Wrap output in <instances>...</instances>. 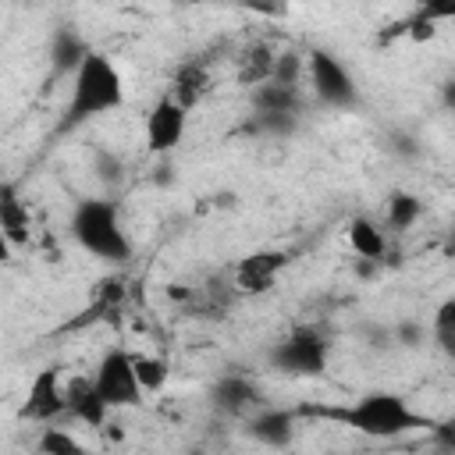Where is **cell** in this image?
Wrapping results in <instances>:
<instances>
[{"mask_svg": "<svg viewBox=\"0 0 455 455\" xmlns=\"http://www.w3.org/2000/svg\"><path fill=\"white\" fill-rule=\"evenodd\" d=\"M302 419H327L338 427H348L355 434L387 441V437H402L412 430H441V423L434 416L416 412L402 395L395 391H370L359 395L348 405H323V402H302L299 405Z\"/></svg>", "mask_w": 455, "mask_h": 455, "instance_id": "1", "label": "cell"}, {"mask_svg": "<svg viewBox=\"0 0 455 455\" xmlns=\"http://www.w3.org/2000/svg\"><path fill=\"white\" fill-rule=\"evenodd\" d=\"M121 107H124V78L110 57L92 50L78 64V71L71 75V92H68L57 135H68V132H75V128H82L103 114L121 110Z\"/></svg>", "mask_w": 455, "mask_h": 455, "instance_id": "2", "label": "cell"}, {"mask_svg": "<svg viewBox=\"0 0 455 455\" xmlns=\"http://www.w3.org/2000/svg\"><path fill=\"white\" fill-rule=\"evenodd\" d=\"M71 238L78 249H85L89 256H96L100 263H128L132 259V238L121 224V210L114 199L103 196H85L75 203L71 210Z\"/></svg>", "mask_w": 455, "mask_h": 455, "instance_id": "3", "label": "cell"}, {"mask_svg": "<svg viewBox=\"0 0 455 455\" xmlns=\"http://www.w3.org/2000/svg\"><path fill=\"white\" fill-rule=\"evenodd\" d=\"M267 363L284 377H323L331 363V334L316 323H302L270 345Z\"/></svg>", "mask_w": 455, "mask_h": 455, "instance_id": "4", "label": "cell"}, {"mask_svg": "<svg viewBox=\"0 0 455 455\" xmlns=\"http://www.w3.org/2000/svg\"><path fill=\"white\" fill-rule=\"evenodd\" d=\"M306 78H309L320 107H331V110H355L359 107V85H355L352 71L331 50L313 46L306 53Z\"/></svg>", "mask_w": 455, "mask_h": 455, "instance_id": "5", "label": "cell"}, {"mask_svg": "<svg viewBox=\"0 0 455 455\" xmlns=\"http://www.w3.org/2000/svg\"><path fill=\"white\" fill-rule=\"evenodd\" d=\"M96 387L100 395L107 398V405L117 412V409H135L142 405V384H139V373H135V355L124 352V348H107L100 366H96Z\"/></svg>", "mask_w": 455, "mask_h": 455, "instance_id": "6", "label": "cell"}, {"mask_svg": "<svg viewBox=\"0 0 455 455\" xmlns=\"http://www.w3.org/2000/svg\"><path fill=\"white\" fill-rule=\"evenodd\" d=\"M185 128H188V107L178 103L171 92L160 96V100L149 107L146 124H142V132H146V149H149L153 156H171V153L181 146Z\"/></svg>", "mask_w": 455, "mask_h": 455, "instance_id": "7", "label": "cell"}, {"mask_svg": "<svg viewBox=\"0 0 455 455\" xmlns=\"http://www.w3.org/2000/svg\"><path fill=\"white\" fill-rule=\"evenodd\" d=\"M291 249H256L249 256H242L231 267V281L238 288V295H267L277 284V274L291 263Z\"/></svg>", "mask_w": 455, "mask_h": 455, "instance_id": "8", "label": "cell"}, {"mask_svg": "<svg viewBox=\"0 0 455 455\" xmlns=\"http://www.w3.org/2000/svg\"><path fill=\"white\" fill-rule=\"evenodd\" d=\"M18 416L21 419H32V423H53V419L68 416V384L60 380V370L57 366H43L32 377Z\"/></svg>", "mask_w": 455, "mask_h": 455, "instance_id": "9", "label": "cell"}, {"mask_svg": "<svg viewBox=\"0 0 455 455\" xmlns=\"http://www.w3.org/2000/svg\"><path fill=\"white\" fill-rule=\"evenodd\" d=\"M206 398H210V409L217 416H224V419H245L249 412H256L263 405L259 384L252 377H245V373H220L210 384Z\"/></svg>", "mask_w": 455, "mask_h": 455, "instance_id": "10", "label": "cell"}, {"mask_svg": "<svg viewBox=\"0 0 455 455\" xmlns=\"http://www.w3.org/2000/svg\"><path fill=\"white\" fill-rule=\"evenodd\" d=\"M299 409H277V405H259L256 412L245 416V437L267 448H291L299 434Z\"/></svg>", "mask_w": 455, "mask_h": 455, "instance_id": "11", "label": "cell"}, {"mask_svg": "<svg viewBox=\"0 0 455 455\" xmlns=\"http://www.w3.org/2000/svg\"><path fill=\"white\" fill-rule=\"evenodd\" d=\"M110 405L96 387V377H71L68 380V416L85 423L89 430H103L110 419Z\"/></svg>", "mask_w": 455, "mask_h": 455, "instance_id": "12", "label": "cell"}, {"mask_svg": "<svg viewBox=\"0 0 455 455\" xmlns=\"http://www.w3.org/2000/svg\"><path fill=\"white\" fill-rule=\"evenodd\" d=\"M0 235L11 249H25L32 238V217H28V203L18 196L14 181L0 185Z\"/></svg>", "mask_w": 455, "mask_h": 455, "instance_id": "13", "label": "cell"}, {"mask_svg": "<svg viewBox=\"0 0 455 455\" xmlns=\"http://www.w3.org/2000/svg\"><path fill=\"white\" fill-rule=\"evenodd\" d=\"M89 43L82 39V32L75 25H60L53 36H50V68L57 75H75L78 64L89 57Z\"/></svg>", "mask_w": 455, "mask_h": 455, "instance_id": "14", "label": "cell"}, {"mask_svg": "<svg viewBox=\"0 0 455 455\" xmlns=\"http://www.w3.org/2000/svg\"><path fill=\"white\" fill-rule=\"evenodd\" d=\"M249 107L252 110H284V114H302L306 100H302V89L299 85H284V82H259L249 89Z\"/></svg>", "mask_w": 455, "mask_h": 455, "instance_id": "15", "label": "cell"}, {"mask_svg": "<svg viewBox=\"0 0 455 455\" xmlns=\"http://www.w3.org/2000/svg\"><path fill=\"white\" fill-rule=\"evenodd\" d=\"M345 242H348L352 256H373V259L387 263V235L373 217H366V213L352 217L345 228Z\"/></svg>", "mask_w": 455, "mask_h": 455, "instance_id": "16", "label": "cell"}, {"mask_svg": "<svg viewBox=\"0 0 455 455\" xmlns=\"http://www.w3.org/2000/svg\"><path fill=\"white\" fill-rule=\"evenodd\" d=\"M206 92H210V71H206V64L203 60H181L174 68V75H171V96L192 110Z\"/></svg>", "mask_w": 455, "mask_h": 455, "instance_id": "17", "label": "cell"}, {"mask_svg": "<svg viewBox=\"0 0 455 455\" xmlns=\"http://www.w3.org/2000/svg\"><path fill=\"white\" fill-rule=\"evenodd\" d=\"M455 18V0H427V4H416V11L402 21V25H395L398 32H405V36H412L416 43H423V39H430L437 28V21H451Z\"/></svg>", "mask_w": 455, "mask_h": 455, "instance_id": "18", "label": "cell"}, {"mask_svg": "<svg viewBox=\"0 0 455 455\" xmlns=\"http://www.w3.org/2000/svg\"><path fill=\"white\" fill-rule=\"evenodd\" d=\"M302 124V114H284V110H252L245 121V132L256 139H277L288 142Z\"/></svg>", "mask_w": 455, "mask_h": 455, "instance_id": "19", "label": "cell"}, {"mask_svg": "<svg viewBox=\"0 0 455 455\" xmlns=\"http://www.w3.org/2000/svg\"><path fill=\"white\" fill-rule=\"evenodd\" d=\"M419 217H423V199H419L416 192L398 188V192L387 196V210H384V228H387V231L402 235V231H409Z\"/></svg>", "mask_w": 455, "mask_h": 455, "instance_id": "20", "label": "cell"}, {"mask_svg": "<svg viewBox=\"0 0 455 455\" xmlns=\"http://www.w3.org/2000/svg\"><path fill=\"white\" fill-rule=\"evenodd\" d=\"M430 338L441 348V355L448 363H455V295H448V299L437 302L434 320H430Z\"/></svg>", "mask_w": 455, "mask_h": 455, "instance_id": "21", "label": "cell"}, {"mask_svg": "<svg viewBox=\"0 0 455 455\" xmlns=\"http://www.w3.org/2000/svg\"><path fill=\"white\" fill-rule=\"evenodd\" d=\"M274 57H277V53H274L267 43L249 46V50H245V57H242V68H238V82H242L245 89H252V85L267 82V78H270V71H274Z\"/></svg>", "mask_w": 455, "mask_h": 455, "instance_id": "22", "label": "cell"}, {"mask_svg": "<svg viewBox=\"0 0 455 455\" xmlns=\"http://www.w3.org/2000/svg\"><path fill=\"white\" fill-rule=\"evenodd\" d=\"M135 373H139V384H142L146 395L164 391L167 380H171V366H167V359H160V355H146V352L135 355Z\"/></svg>", "mask_w": 455, "mask_h": 455, "instance_id": "23", "label": "cell"}, {"mask_svg": "<svg viewBox=\"0 0 455 455\" xmlns=\"http://www.w3.org/2000/svg\"><path fill=\"white\" fill-rule=\"evenodd\" d=\"M270 78L274 82H284V85H299L302 78H306V53H299V50H281L277 57H274V71H270Z\"/></svg>", "mask_w": 455, "mask_h": 455, "instance_id": "24", "label": "cell"}, {"mask_svg": "<svg viewBox=\"0 0 455 455\" xmlns=\"http://www.w3.org/2000/svg\"><path fill=\"white\" fill-rule=\"evenodd\" d=\"M36 451H43V455H71V451H82V441L71 437L64 427H43V434L36 437Z\"/></svg>", "mask_w": 455, "mask_h": 455, "instance_id": "25", "label": "cell"}, {"mask_svg": "<svg viewBox=\"0 0 455 455\" xmlns=\"http://www.w3.org/2000/svg\"><path fill=\"white\" fill-rule=\"evenodd\" d=\"M391 334H395V345H398V348H409V352H416V348L427 345V327H423L416 316H402V320L391 327Z\"/></svg>", "mask_w": 455, "mask_h": 455, "instance_id": "26", "label": "cell"}, {"mask_svg": "<svg viewBox=\"0 0 455 455\" xmlns=\"http://www.w3.org/2000/svg\"><path fill=\"white\" fill-rule=\"evenodd\" d=\"M92 171H96V178L103 185H121L124 181V160L117 153H110V149H100L92 156Z\"/></svg>", "mask_w": 455, "mask_h": 455, "instance_id": "27", "label": "cell"}, {"mask_svg": "<svg viewBox=\"0 0 455 455\" xmlns=\"http://www.w3.org/2000/svg\"><path fill=\"white\" fill-rule=\"evenodd\" d=\"M384 146H387L398 160H412V156H419V139H416V135H409V132H402V128L387 132Z\"/></svg>", "mask_w": 455, "mask_h": 455, "instance_id": "28", "label": "cell"}, {"mask_svg": "<svg viewBox=\"0 0 455 455\" xmlns=\"http://www.w3.org/2000/svg\"><path fill=\"white\" fill-rule=\"evenodd\" d=\"M380 270H384V259H373V256H355V259H352V274H355L359 281H373Z\"/></svg>", "mask_w": 455, "mask_h": 455, "instance_id": "29", "label": "cell"}, {"mask_svg": "<svg viewBox=\"0 0 455 455\" xmlns=\"http://www.w3.org/2000/svg\"><path fill=\"white\" fill-rule=\"evenodd\" d=\"M441 107L448 114H455V78H444L441 82Z\"/></svg>", "mask_w": 455, "mask_h": 455, "instance_id": "30", "label": "cell"}, {"mask_svg": "<svg viewBox=\"0 0 455 455\" xmlns=\"http://www.w3.org/2000/svg\"><path fill=\"white\" fill-rule=\"evenodd\" d=\"M249 7H256L259 14H281L284 11V0H245Z\"/></svg>", "mask_w": 455, "mask_h": 455, "instance_id": "31", "label": "cell"}, {"mask_svg": "<svg viewBox=\"0 0 455 455\" xmlns=\"http://www.w3.org/2000/svg\"><path fill=\"white\" fill-rule=\"evenodd\" d=\"M441 256H444V259H455V224L441 235Z\"/></svg>", "mask_w": 455, "mask_h": 455, "instance_id": "32", "label": "cell"}, {"mask_svg": "<svg viewBox=\"0 0 455 455\" xmlns=\"http://www.w3.org/2000/svg\"><path fill=\"white\" fill-rule=\"evenodd\" d=\"M441 430H444V434H455V412H451V416L441 423Z\"/></svg>", "mask_w": 455, "mask_h": 455, "instance_id": "33", "label": "cell"}]
</instances>
